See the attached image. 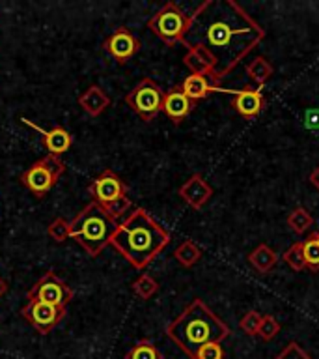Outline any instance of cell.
<instances>
[{
    "label": "cell",
    "instance_id": "15",
    "mask_svg": "<svg viewBox=\"0 0 319 359\" xmlns=\"http://www.w3.org/2000/svg\"><path fill=\"white\" fill-rule=\"evenodd\" d=\"M263 103L265 101H263L262 92L254 86H245L234 95V109L245 118L257 116L262 112Z\"/></svg>",
    "mask_w": 319,
    "mask_h": 359
},
{
    "label": "cell",
    "instance_id": "26",
    "mask_svg": "<svg viewBox=\"0 0 319 359\" xmlns=\"http://www.w3.org/2000/svg\"><path fill=\"white\" fill-rule=\"evenodd\" d=\"M47 234H49L55 241H58V243L69 240V238H71V226H69V221L64 217H56L55 221L49 224Z\"/></svg>",
    "mask_w": 319,
    "mask_h": 359
},
{
    "label": "cell",
    "instance_id": "1",
    "mask_svg": "<svg viewBox=\"0 0 319 359\" xmlns=\"http://www.w3.org/2000/svg\"><path fill=\"white\" fill-rule=\"evenodd\" d=\"M265 39V30L235 0H206L189 15L183 43L209 56L220 83Z\"/></svg>",
    "mask_w": 319,
    "mask_h": 359
},
{
    "label": "cell",
    "instance_id": "28",
    "mask_svg": "<svg viewBox=\"0 0 319 359\" xmlns=\"http://www.w3.org/2000/svg\"><path fill=\"white\" fill-rule=\"evenodd\" d=\"M280 333V324L278 320L271 316V314H265L262 318V324H260V331H257V335L262 337L263 341H271L274 337Z\"/></svg>",
    "mask_w": 319,
    "mask_h": 359
},
{
    "label": "cell",
    "instance_id": "22",
    "mask_svg": "<svg viewBox=\"0 0 319 359\" xmlns=\"http://www.w3.org/2000/svg\"><path fill=\"white\" fill-rule=\"evenodd\" d=\"M312 224H313L312 213L301 206L295 208V210L288 215V226H290L291 232H295V234H304Z\"/></svg>",
    "mask_w": 319,
    "mask_h": 359
},
{
    "label": "cell",
    "instance_id": "33",
    "mask_svg": "<svg viewBox=\"0 0 319 359\" xmlns=\"http://www.w3.org/2000/svg\"><path fill=\"white\" fill-rule=\"evenodd\" d=\"M6 292H8V285H6V280L0 279V297L4 296Z\"/></svg>",
    "mask_w": 319,
    "mask_h": 359
},
{
    "label": "cell",
    "instance_id": "25",
    "mask_svg": "<svg viewBox=\"0 0 319 359\" xmlns=\"http://www.w3.org/2000/svg\"><path fill=\"white\" fill-rule=\"evenodd\" d=\"M284 262L290 266L293 271H304L306 269V260L302 255V241H297L284 252Z\"/></svg>",
    "mask_w": 319,
    "mask_h": 359
},
{
    "label": "cell",
    "instance_id": "27",
    "mask_svg": "<svg viewBox=\"0 0 319 359\" xmlns=\"http://www.w3.org/2000/svg\"><path fill=\"white\" fill-rule=\"evenodd\" d=\"M262 318H263V314H260L257 311H248V313H246L239 322L241 331L248 337H256L257 331H260Z\"/></svg>",
    "mask_w": 319,
    "mask_h": 359
},
{
    "label": "cell",
    "instance_id": "14",
    "mask_svg": "<svg viewBox=\"0 0 319 359\" xmlns=\"http://www.w3.org/2000/svg\"><path fill=\"white\" fill-rule=\"evenodd\" d=\"M179 196H181L190 208L201 210L213 196V187L207 184L206 180L201 178V174H192V176L179 187Z\"/></svg>",
    "mask_w": 319,
    "mask_h": 359
},
{
    "label": "cell",
    "instance_id": "6",
    "mask_svg": "<svg viewBox=\"0 0 319 359\" xmlns=\"http://www.w3.org/2000/svg\"><path fill=\"white\" fill-rule=\"evenodd\" d=\"M187 27H189V15L176 2H166L148 21V28L168 47L183 43Z\"/></svg>",
    "mask_w": 319,
    "mask_h": 359
},
{
    "label": "cell",
    "instance_id": "11",
    "mask_svg": "<svg viewBox=\"0 0 319 359\" xmlns=\"http://www.w3.org/2000/svg\"><path fill=\"white\" fill-rule=\"evenodd\" d=\"M103 49L120 64H125L129 58H133L140 50V39L134 36L129 28L120 27L111 34L103 43Z\"/></svg>",
    "mask_w": 319,
    "mask_h": 359
},
{
    "label": "cell",
    "instance_id": "31",
    "mask_svg": "<svg viewBox=\"0 0 319 359\" xmlns=\"http://www.w3.org/2000/svg\"><path fill=\"white\" fill-rule=\"evenodd\" d=\"M304 126L308 129H319V109H310L304 114Z\"/></svg>",
    "mask_w": 319,
    "mask_h": 359
},
{
    "label": "cell",
    "instance_id": "16",
    "mask_svg": "<svg viewBox=\"0 0 319 359\" xmlns=\"http://www.w3.org/2000/svg\"><path fill=\"white\" fill-rule=\"evenodd\" d=\"M179 86H181L185 95H187L192 103H196V101L200 100H206L211 92H217L218 90V83H215L213 77H209V75H196V73H190L189 77L185 79Z\"/></svg>",
    "mask_w": 319,
    "mask_h": 359
},
{
    "label": "cell",
    "instance_id": "21",
    "mask_svg": "<svg viewBox=\"0 0 319 359\" xmlns=\"http://www.w3.org/2000/svg\"><path fill=\"white\" fill-rule=\"evenodd\" d=\"M302 255L306 260L308 271H319V232H312L302 241Z\"/></svg>",
    "mask_w": 319,
    "mask_h": 359
},
{
    "label": "cell",
    "instance_id": "19",
    "mask_svg": "<svg viewBox=\"0 0 319 359\" xmlns=\"http://www.w3.org/2000/svg\"><path fill=\"white\" fill-rule=\"evenodd\" d=\"M246 75L257 84V86H262L271 79L273 75V66H271V62L267 58H263V56H257L254 60L248 62V66H246Z\"/></svg>",
    "mask_w": 319,
    "mask_h": 359
},
{
    "label": "cell",
    "instance_id": "32",
    "mask_svg": "<svg viewBox=\"0 0 319 359\" xmlns=\"http://www.w3.org/2000/svg\"><path fill=\"white\" fill-rule=\"evenodd\" d=\"M310 184H312L313 187L319 191V167L313 168L312 174H310Z\"/></svg>",
    "mask_w": 319,
    "mask_h": 359
},
{
    "label": "cell",
    "instance_id": "4",
    "mask_svg": "<svg viewBox=\"0 0 319 359\" xmlns=\"http://www.w3.org/2000/svg\"><path fill=\"white\" fill-rule=\"evenodd\" d=\"M71 238L78 241L90 257H97L108 243L118 226V219H114L105 208L97 202H90L80 210L71 223Z\"/></svg>",
    "mask_w": 319,
    "mask_h": 359
},
{
    "label": "cell",
    "instance_id": "12",
    "mask_svg": "<svg viewBox=\"0 0 319 359\" xmlns=\"http://www.w3.org/2000/svg\"><path fill=\"white\" fill-rule=\"evenodd\" d=\"M192 109H194V103L185 95L181 86H172L168 92H164V97H162V112H164L176 126L183 122L185 118L189 116Z\"/></svg>",
    "mask_w": 319,
    "mask_h": 359
},
{
    "label": "cell",
    "instance_id": "7",
    "mask_svg": "<svg viewBox=\"0 0 319 359\" xmlns=\"http://www.w3.org/2000/svg\"><path fill=\"white\" fill-rule=\"evenodd\" d=\"M64 172H66V163L58 156L47 154L22 172L21 184L38 198H43L55 187Z\"/></svg>",
    "mask_w": 319,
    "mask_h": 359
},
{
    "label": "cell",
    "instance_id": "17",
    "mask_svg": "<svg viewBox=\"0 0 319 359\" xmlns=\"http://www.w3.org/2000/svg\"><path fill=\"white\" fill-rule=\"evenodd\" d=\"M78 105L83 107V111L90 116H99L101 112L111 105V97L106 95V92L101 86L94 84V86H90L86 92L80 94Z\"/></svg>",
    "mask_w": 319,
    "mask_h": 359
},
{
    "label": "cell",
    "instance_id": "2",
    "mask_svg": "<svg viewBox=\"0 0 319 359\" xmlns=\"http://www.w3.org/2000/svg\"><path fill=\"white\" fill-rule=\"evenodd\" d=\"M168 243L170 232L144 208H136L122 224H118L111 238V245L136 269L148 268Z\"/></svg>",
    "mask_w": 319,
    "mask_h": 359
},
{
    "label": "cell",
    "instance_id": "8",
    "mask_svg": "<svg viewBox=\"0 0 319 359\" xmlns=\"http://www.w3.org/2000/svg\"><path fill=\"white\" fill-rule=\"evenodd\" d=\"M162 97L164 92L153 79H142L127 95L125 103L139 114L144 122L155 120L157 114L162 111Z\"/></svg>",
    "mask_w": 319,
    "mask_h": 359
},
{
    "label": "cell",
    "instance_id": "3",
    "mask_svg": "<svg viewBox=\"0 0 319 359\" xmlns=\"http://www.w3.org/2000/svg\"><path fill=\"white\" fill-rule=\"evenodd\" d=\"M229 327L207 307L201 299H194L183 309L178 318L166 327V335L176 346L181 348L190 359L196 352L209 342H222L229 337Z\"/></svg>",
    "mask_w": 319,
    "mask_h": 359
},
{
    "label": "cell",
    "instance_id": "5",
    "mask_svg": "<svg viewBox=\"0 0 319 359\" xmlns=\"http://www.w3.org/2000/svg\"><path fill=\"white\" fill-rule=\"evenodd\" d=\"M90 195L94 196V202L103 206L112 217L118 219L131 208V201L127 196V185L118 176L114 170L106 168L97 174L88 187Z\"/></svg>",
    "mask_w": 319,
    "mask_h": 359
},
{
    "label": "cell",
    "instance_id": "20",
    "mask_svg": "<svg viewBox=\"0 0 319 359\" xmlns=\"http://www.w3.org/2000/svg\"><path fill=\"white\" fill-rule=\"evenodd\" d=\"M173 257L181 266L185 268H192L198 260L201 258V249L196 245L194 241L185 240L183 243H179V247L173 251Z\"/></svg>",
    "mask_w": 319,
    "mask_h": 359
},
{
    "label": "cell",
    "instance_id": "13",
    "mask_svg": "<svg viewBox=\"0 0 319 359\" xmlns=\"http://www.w3.org/2000/svg\"><path fill=\"white\" fill-rule=\"evenodd\" d=\"M21 120L22 123H27V126H30L34 131H38V133L41 135L43 146L49 150L50 156L60 157V154H66V151L71 148L73 137L67 129L60 128V126H56V128L52 129H41L39 126H36V123H32L30 120H27V118H21Z\"/></svg>",
    "mask_w": 319,
    "mask_h": 359
},
{
    "label": "cell",
    "instance_id": "23",
    "mask_svg": "<svg viewBox=\"0 0 319 359\" xmlns=\"http://www.w3.org/2000/svg\"><path fill=\"white\" fill-rule=\"evenodd\" d=\"M157 290H159V283L148 273L140 275L133 283V294L140 299H150L151 296H155Z\"/></svg>",
    "mask_w": 319,
    "mask_h": 359
},
{
    "label": "cell",
    "instance_id": "29",
    "mask_svg": "<svg viewBox=\"0 0 319 359\" xmlns=\"http://www.w3.org/2000/svg\"><path fill=\"white\" fill-rule=\"evenodd\" d=\"M274 359H312V355H310L299 342L291 341L285 344L284 350H282Z\"/></svg>",
    "mask_w": 319,
    "mask_h": 359
},
{
    "label": "cell",
    "instance_id": "18",
    "mask_svg": "<svg viewBox=\"0 0 319 359\" xmlns=\"http://www.w3.org/2000/svg\"><path fill=\"white\" fill-rule=\"evenodd\" d=\"M248 262L252 264V268L260 271V273H271L276 264H278V257L276 252L267 245V243H262L257 245L254 251L248 255Z\"/></svg>",
    "mask_w": 319,
    "mask_h": 359
},
{
    "label": "cell",
    "instance_id": "10",
    "mask_svg": "<svg viewBox=\"0 0 319 359\" xmlns=\"http://www.w3.org/2000/svg\"><path fill=\"white\" fill-rule=\"evenodd\" d=\"M21 313L24 320H28L34 325V330H38V333L45 335L56 324H60V320L66 314V307H56V305L39 302V299H28Z\"/></svg>",
    "mask_w": 319,
    "mask_h": 359
},
{
    "label": "cell",
    "instance_id": "30",
    "mask_svg": "<svg viewBox=\"0 0 319 359\" xmlns=\"http://www.w3.org/2000/svg\"><path fill=\"white\" fill-rule=\"evenodd\" d=\"M194 359H224V350L220 342H209L196 352Z\"/></svg>",
    "mask_w": 319,
    "mask_h": 359
},
{
    "label": "cell",
    "instance_id": "24",
    "mask_svg": "<svg viewBox=\"0 0 319 359\" xmlns=\"http://www.w3.org/2000/svg\"><path fill=\"white\" fill-rule=\"evenodd\" d=\"M125 359H162V353L150 341H140L129 350Z\"/></svg>",
    "mask_w": 319,
    "mask_h": 359
},
{
    "label": "cell",
    "instance_id": "9",
    "mask_svg": "<svg viewBox=\"0 0 319 359\" xmlns=\"http://www.w3.org/2000/svg\"><path fill=\"white\" fill-rule=\"evenodd\" d=\"M28 299H39V302L56 305V307H67V303L73 299V290L60 277H56L52 271H47L28 290Z\"/></svg>",
    "mask_w": 319,
    "mask_h": 359
}]
</instances>
